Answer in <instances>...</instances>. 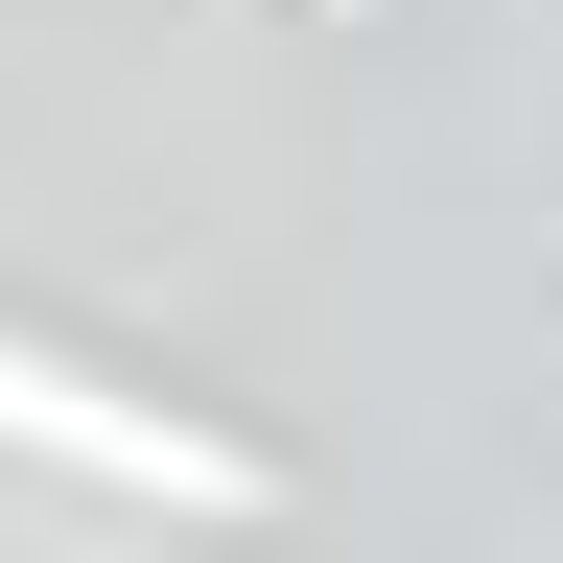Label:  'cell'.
<instances>
[{
  "mask_svg": "<svg viewBox=\"0 0 563 563\" xmlns=\"http://www.w3.org/2000/svg\"><path fill=\"white\" fill-rule=\"evenodd\" d=\"M0 446L24 470H95V493H165V517H258V446H211L188 399H118L95 352H47V329H0Z\"/></svg>",
  "mask_w": 563,
  "mask_h": 563,
  "instance_id": "1",
  "label": "cell"
}]
</instances>
